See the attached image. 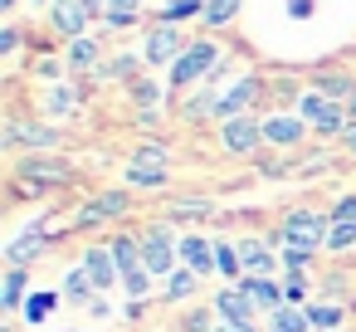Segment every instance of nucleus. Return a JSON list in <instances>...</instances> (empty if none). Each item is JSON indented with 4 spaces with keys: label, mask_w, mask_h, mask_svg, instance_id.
I'll return each instance as SVG.
<instances>
[{
    "label": "nucleus",
    "mask_w": 356,
    "mask_h": 332,
    "mask_svg": "<svg viewBox=\"0 0 356 332\" xmlns=\"http://www.w3.org/2000/svg\"><path fill=\"white\" fill-rule=\"evenodd\" d=\"M220 59H225V54H220V45H215L210 35H200V40H191V45H186V54L166 69V84H171V88H191V84L210 79V74L220 69Z\"/></svg>",
    "instance_id": "obj_1"
},
{
    "label": "nucleus",
    "mask_w": 356,
    "mask_h": 332,
    "mask_svg": "<svg viewBox=\"0 0 356 332\" xmlns=\"http://www.w3.org/2000/svg\"><path fill=\"white\" fill-rule=\"evenodd\" d=\"M298 118H302L312 132H346V108H341L337 98L317 93V88H307V93L298 98Z\"/></svg>",
    "instance_id": "obj_2"
},
{
    "label": "nucleus",
    "mask_w": 356,
    "mask_h": 332,
    "mask_svg": "<svg viewBox=\"0 0 356 332\" xmlns=\"http://www.w3.org/2000/svg\"><path fill=\"white\" fill-rule=\"evenodd\" d=\"M327 230H332V220H327V215H317V210H293V215L278 225V244L317 249V244H327Z\"/></svg>",
    "instance_id": "obj_3"
},
{
    "label": "nucleus",
    "mask_w": 356,
    "mask_h": 332,
    "mask_svg": "<svg viewBox=\"0 0 356 332\" xmlns=\"http://www.w3.org/2000/svg\"><path fill=\"white\" fill-rule=\"evenodd\" d=\"M186 45H191V40H186L176 25H152V30H147V45H142V59H147L152 69H171V64L186 54Z\"/></svg>",
    "instance_id": "obj_4"
},
{
    "label": "nucleus",
    "mask_w": 356,
    "mask_h": 332,
    "mask_svg": "<svg viewBox=\"0 0 356 332\" xmlns=\"http://www.w3.org/2000/svg\"><path fill=\"white\" fill-rule=\"evenodd\" d=\"M259 93H264V79L259 74H244V79H234L220 98H215V118L220 122H229V118H244L254 103H259Z\"/></svg>",
    "instance_id": "obj_5"
},
{
    "label": "nucleus",
    "mask_w": 356,
    "mask_h": 332,
    "mask_svg": "<svg viewBox=\"0 0 356 332\" xmlns=\"http://www.w3.org/2000/svg\"><path fill=\"white\" fill-rule=\"evenodd\" d=\"M259 142H264V122L259 118H229V122H220V147L229 152V157H249V152H259Z\"/></svg>",
    "instance_id": "obj_6"
},
{
    "label": "nucleus",
    "mask_w": 356,
    "mask_h": 332,
    "mask_svg": "<svg viewBox=\"0 0 356 332\" xmlns=\"http://www.w3.org/2000/svg\"><path fill=\"white\" fill-rule=\"evenodd\" d=\"M176 254H181V249H171V230H166V225H161V230H152V235L142 239V269H147L152 278H171Z\"/></svg>",
    "instance_id": "obj_7"
},
{
    "label": "nucleus",
    "mask_w": 356,
    "mask_h": 332,
    "mask_svg": "<svg viewBox=\"0 0 356 332\" xmlns=\"http://www.w3.org/2000/svg\"><path fill=\"white\" fill-rule=\"evenodd\" d=\"M88 20H93V10L83 6V0H54V6H49V25L64 40H83L88 35Z\"/></svg>",
    "instance_id": "obj_8"
},
{
    "label": "nucleus",
    "mask_w": 356,
    "mask_h": 332,
    "mask_svg": "<svg viewBox=\"0 0 356 332\" xmlns=\"http://www.w3.org/2000/svg\"><path fill=\"white\" fill-rule=\"evenodd\" d=\"M20 181H35V186H69V181H74V166H69V161H54V157H25V161H20Z\"/></svg>",
    "instance_id": "obj_9"
},
{
    "label": "nucleus",
    "mask_w": 356,
    "mask_h": 332,
    "mask_svg": "<svg viewBox=\"0 0 356 332\" xmlns=\"http://www.w3.org/2000/svg\"><path fill=\"white\" fill-rule=\"evenodd\" d=\"M122 210H127V196H122V191H103L93 205H83V210H79V220H74V225H79V230H93V225H103V220H118Z\"/></svg>",
    "instance_id": "obj_10"
},
{
    "label": "nucleus",
    "mask_w": 356,
    "mask_h": 332,
    "mask_svg": "<svg viewBox=\"0 0 356 332\" xmlns=\"http://www.w3.org/2000/svg\"><path fill=\"white\" fill-rule=\"evenodd\" d=\"M302 132H307V122L293 113H273V118H264V142H273V147H298L302 142Z\"/></svg>",
    "instance_id": "obj_11"
},
{
    "label": "nucleus",
    "mask_w": 356,
    "mask_h": 332,
    "mask_svg": "<svg viewBox=\"0 0 356 332\" xmlns=\"http://www.w3.org/2000/svg\"><path fill=\"white\" fill-rule=\"evenodd\" d=\"M239 259H244V278H273V249L264 239H239Z\"/></svg>",
    "instance_id": "obj_12"
},
{
    "label": "nucleus",
    "mask_w": 356,
    "mask_h": 332,
    "mask_svg": "<svg viewBox=\"0 0 356 332\" xmlns=\"http://www.w3.org/2000/svg\"><path fill=\"white\" fill-rule=\"evenodd\" d=\"M6 147H35V152H44V147H54V132L49 127H40V122H6Z\"/></svg>",
    "instance_id": "obj_13"
},
{
    "label": "nucleus",
    "mask_w": 356,
    "mask_h": 332,
    "mask_svg": "<svg viewBox=\"0 0 356 332\" xmlns=\"http://www.w3.org/2000/svg\"><path fill=\"white\" fill-rule=\"evenodd\" d=\"M215 313L225 322H254V298L244 288H225V293H215Z\"/></svg>",
    "instance_id": "obj_14"
},
{
    "label": "nucleus",
    "mask_w": 356,
    "mask_h": 332,
    "mask_svg": "<svg viewBox=\"0 0 356 332\" xmlns=\"http://www.w3.org/2000/svg\"><path fill=\"white\" fill-rule=\"evenodd\" d=\"M83 269H88V278H93L98 288H113V283L122 278V269H118L113 249H88V254H83Z\"/></svg>",
    "instance_id": "obj_15"
},
{
    "label": "nucleus",
    "mask_w": 356,
    "mask_h": 332,
    "mask_svg": "<svg viewBox=\"0 0 356 332\" xmlns=\"http://www.w3.org/2000/svg\"><path fill=\"white\" fill-rule=\"evenodd\" d=\"M181 264L195 269V274L205 278V274L215 269V244H205L200 235H186V239H181Z\"/></svg>",
    "instance_id": "obj_16"
},
{
    "label": "nucleus",
    "mask_w": 356,
    "mask_h": 332,
    "mask_svg": "<svg viewBox=\"0 0 356 332\" xmlns=\"http://www.w3.org/2000/svg\"><path fill=\"white\" fill-rule=\"evenodd\" d=\"M64 64H69L74 74H98V40H93V35H83V40H69V54H64Z\"/></svg>",
    "instance_id": "obj_17"
},
{
    "label": "nucleus",
    "mask_w": 356,
    "mask_h": 332,
    "mask_svg": "<svg viewBox=\"0 0 356 332\" xmlns=\"http://www.w3.org/2000/svg\"><path fill=\"white\" fill-rule=\"evenodd\" d=\"M40 249H44V230L35 225L30 235H20V239H15V244L6 249V259H10V269H30V259H35Z\"/></svg>",
    "instance_id": "obj_18"
},
{
    "label": "nucleus",
    "mask_w": 356,
    "mask_h": 332,
    "mask_svg": "<svg viewBox=\"0 0 356 332\" xmlns=\"http://www.w3.org/2000/svg\"><path fill=\"white\" fill-rule=\"evenodd\" d=\"M239 288L254 298V308H268V313H278V308H283V288H278L273 278H244Z\"/></svg>",
    "instance_id": "obj_19"
},
{
    "label": "nucleus",
    "mask_w": 356,
    "mask_h": 332,
    "mask_svg": "<svg viewBox=\"0 0 356 332\" xmlns=\"http://www.w3.org/2000/svg\"><path fill=\"white\" fill-rule=\"evenodd\" d=\"M181 20H205V0H171L156 10V25H181Z\"/></svg>",
    "instance_id": "obj_20"
},
{
    "label": "nucleus",
    "mask_w": 356,
    "mask_h": 332,
    "mask_svg": "<svg viewBox=\"0 0 356 332\" xmlns=\"http://www.w3.org/2000/svg\"><path fill=\"white\" fill-rule=\"evenodd\" d=\"M137 20H142V0H108L103 25H113V30H132Z\"/></svg>",
    "instance_id": "obj_21"
},
{
    "label": "nucleus",
    "mask_w": 356,
    "mask_h": 332,
    "mask_svg": "<svg viewBox=\"0 0 356 332\" xmlns=\"http://www.w3.org/2000/svg\"><path fill=\"white\" fill-rule=\"evenodd\" d=\"M312 322H307V308H293V303H283L278 313H268V332H307Z\"/></svg>",
    "instance_id": "obj_22"
},
{
    "label": "nucleus",
    "mask_w": 356,
    "mask_h": 332,
    "mask_svg": "<svg viewBox=\"0 0 356 332\" xmlns=\"http://www.w3.org/2000/svg\"><path fill=\"white\" fill-rule=\"evenodd\" d=\"M312 88H317V93H327V98H337V103H346V98L356 93V79H351V74H317V79H312Z\"/></svg>",
    "instance_id": "obj_23"
},
{
    "label": "nucleus",
    "mask_w": 356,
    "mask_h": 332,
    "mask_svg": "<svg viewBox=\"0 0 356 332\" xmlns=\"http://www.w3.org/2000/svg\"><path fill=\"white\" fill-rule=\"evenodd\" d=\"M127 181L132 186H142V191H161L171 176H166V166H147V161H132L127 166Z\"/></svg>",
    "instance_id": "obj_24"
},
{
    "label": "nucleus",
    "mask_w": 356,
    "mask_h": 332,
    "mask_svg": "<svg viewBox=\"0 0 356 332\" xmlns=\"http://www.w3.org/2000/svg\"><path fill=\"white\" fill-rule=\"evenodd\" d=\"M244 0H205V30H225L234 15H239Z\"/></svg>",
    "instance_id": "obj_25"
},
{
    "label": "nucleus",
    "mask_w": 356,
    "mask_h": 332,
    "mask_svg": "<svg viewBox=\"0 0 356 332\" xmlns=\"http://www.w3.org/2000/svg\"><path fill=\"white\" fill-rule=\"evenodd\" d=\"M113 259H118V269H122V274L142 269V239H127V235H118V239H113Z\"/></svg>",
    "instance_id": "obj_26"
},
{
    "label": "nucleus",
    "mask_w": 356,
    "mask_h": 332,
    "mask_svg": "<svg viewBox=\"0 0 356 332\" xmlns=\"http://www.w3.org/2000/svg\"><path fill=\"white\" fill-rule=\"evenodd\" d=\"M93 288H98V283L88 278V269H69V274H64V298H69V303H88Z\"/></svg>",
    "instance_id": "obj_27"
},
{
    "label": "nucleus",
    "mask_w": 356,
    "mask_h": 332,
    "mask_svg": "<svg viewBox=\"0 0 356 332\" xmlns=\"http://www.w3.org/2000/svg\"><path fill=\"white\" fill-rule=\"evenodd\" d=\"M0 303L10 313L25 308V269H6V283H0Z\"/></svg>",
    "instance_id": "obj_28"
},
{
    "label": "nucleus",
    "mask_w": 356,
    "mask_h": 332,
    "mask_svg": "<svg viewBox=\"0 0 356 332\" xmlns=\"http://www.w3.org/2000/svg\"><path fill=\"white\" fill-rule=\"evenodd\" d=\"M83 98H79V88H49L44 93V113H54V118H64V113H74Z\"/></svg>",
    "instance_id": "obj_29"
},
{
    "label": "nucleus",
    "mask_w": 356,
    "mask_h": 332,
    "mask_svg": "<svg viewBox=\"0 0 356 332\" xmlns=\"http://www.w3.org/2000/svg\"><path fill=\"white\" fill-rule=\"evenodd\" d=\"M132 98L142 103V113H152V108H161V98H166V88H161L156 79H137V84H132Z\"/></svg>",
    "instance_id": "obj_30"
},
{
    "label": "nucleus",
    "mask_w": 356,
    "mask_h": 332,
    "mask_svg": "<svg viewBox=\"0 0 356 332\" xmlns=\"http://www.w3.org/2000/svg\"><path fill=\"white\" fill-rule=\"evenodd\" d=\"M195 288H200V274H195V269H176V274L166 278V293H171V298H191Z\"/></svg>",
    "instance_id": "obj_31"
},
{
    "label": "nucleus",
    "mask_w": 356,
    "mask_h": 332,
    "mask_svg": "<svg viewBox=\"0 0 356 332\" xmlns=\"http://www.w3.org/2000/svg\"><path fill=\"white\" fill-rule=\"evenodd\" d=\"M327 249H356V220H332Z\"/></svg>",
    "instance_id": "obj_32"
},
{
    "label": "nucleus",
    "mask_w": 356,
    "mask_h": 332,
    "mask_svg": "<svg viewBox=\"0 0 356 332\" xmlns=\"http://www.w3.org/2000/svg\"><path fill=\"white\" fill-rule=\"evenodd\" d=\"M181 113H186V122H205V118H215V93H195Z\"/></svg>",
    "instance_id": "obj_33"
},
{
    "label": "nucleus",
    "mask_w": 356,
    "mask_h": 332,
    "mask_svg": "<svg viewBox=\"0 0 356 332\" xmlns=\"http://www.w3.org/2000/svg\"><path fill=\"white\" fill-rule=\"evenodd\" d=\"M205 215H215L210 200H176L171 205V220H205Z\"/></svg>",
    "instance_id": "obj_34"
},
{
    "label": "nucleus",
    "mask_w": 356,
    "mask_h": 332,
    "mask_svg": "<svg viewBox=\"0 0 356 332\" xmlns=\"http://www.w3.org/2000/svg\"><path fill=\"white\" fill-rule=\"evenodd\" d=\"M215 269H220L225 278H234V274L244 269V259H239V249H234V244H215Z\"/></svg>",
    "instance_id": "obj_35"
},
{
    "label": "nucleus",
    "mask_w": 356,
    "mask_h": 332,
    "mask_svg": "<svg viewBox=\"0 0 356 332\" xmlns=\"http://www.w3.org/2000/svg\"><path fill=\"white\" fill-rule=\"evenodd\" d=\"M307 264H312V249H298V244H283V269H288L293 278H302V274H307Z\"/></svg>",
    "instance_id": "obj_36"
},
{
    "label": "nucleus",
    "mask_w": 356,
    "mask_h": 332,
    "mask_svg": "<svg viewBox=\"0 0 356 332\" xmlns=\"http://www.w3.org/2000/svg\"><path fill=\"white\" fill-rule=\"evenodd\" d=\"M307 322H312V327H327V332H337V322H341V308L312 303V308H307Z\"/></svg>",
    "instance_id": "obj_37"
},
{
    "label": "nucleus",
    "mask_w": 356,
    "mask_h": 332,
    "mask_svg": "<svg viewBox=\"0 0 356 332\" xmlns=\"http://www.w3.org/2000/svg\"><path fill=\"white\" fill-rule=\"evenodd\" d=\"M49 308H54V293H35V298L25 303V317H30V322H44Z\"/></svg>",
    "instance_id": "obj_38"
},
{
    "label": "nucleus",
    "mask_w": 356,
    "mask_h": 332,
    "mask_svg": "<svg viewBox=\"0 0 356 332\" xmlns=\"http://www.w3.org/2000/svg\"><path fill=\"white\" fill-rule=\"evenodd\" d=\"M122 283H127L132 298H142V293L152 288V274H147V269H132V274H122Z\"/></svg>",
    "instance_id": "obj_39"
},
{
    "label": "nucleus",
    "mask_w": 356,
    "mask_h": 332,
    "mask_svg": "<svg viewBox=\"0 0 356 332\" xmlns=\"http://www.w3.org/2000/svg\"><path fill=\"white\" fill-rule=\"evenodd\" d=\"M166 157H171V152H166L161 142H147V147L137 152V161H147V166H166Z\"/></svg>",
    "instance_id": "obj_40"
},
{
    "label": "nucleus",
    "mask_w": 356,
    "mask_h": 332,
    "mask_svg": "<svg viewBox=\"0 0 356 332\" xmlns=\"http://www.w3.org/2000/svg\"><path fill=\"white\" fill-rule=\"evenodd\" d=\"M15 49H20V30L6 25V30H0V54H15Z\"/></svg>",
    "instance_id": "obj_41"
},
{
    "label": "nucleus",
    "mask_w": 356,
    "mask_h": 332,
    "mask_svg": "<svg viewBox=\"0 0 356 332\" xmlns=\"http://www.w3.org/2000/svg\"><path fill=\"white\" fill-rule=\"evenodd\" d=\"M302 293H307V283H302V278H288V288H283V303H293V308H298V303H302Z\"/></svg>",
    "instance_id": "obj_42"
},
{
    "label": "nucleus",
    "mask_w": 356,
    "mask_h": 332,
    "mask_svg": "<svg viewBox=\"0 0 356 332\" xmlns=\"http://www.w3.org/2000/svg\"><path fill=\"white\" fill-rule=\"evenodd\" d=\"M312 10H317V0H288V15L293 20H307Z\"/></svg>",
    "instance_id": "obj_43"
},
{
    "label": "nucleus",
    "mask_w": 356,
    "mask_h": 332,
    "mask_svg": "<svg viewBox=\"0 0 356 332\" xmlns=\"http://www.w3.org/2000/svg\"><path fill=\"white\" fill-rule=\"evenodd\" d=\"M332 220H356V196H346V200L337 205V215H332Z\"/></svg>",
    "instance_id": "obj_44"
},
{
    "label": "nucleus",
    "mask_w": 356,
    "mask_h": 332,
    "mask_svg": "<svg viewBox=\"0 0 356 332\" xmlns=\"http://www.w3.org/2000/svg\"><path fill=\"white\" fill-rule=\"evenodd\" d=\"M205 327H210L205 313H191V317H186V332H205Z\"/></svg>",
    "instance_id": "obj_45"
},
{
    "label": "nucleus",
    "mask_w": 356,
    "mask_h": 332,
    "mask_svg": "<svg viewBox=\"0 0 356 332\" xmlns=\"http://www.w3.org/2000/svg\"><path fill=\"white\" fill-rule=\"evenodd\" d=\"M341 137H346V152L356 157V122H346V132H341Z\"/></svg>",
    "instance_id": "obj_46"
},
{
    "label": "nucleus",
    "mask_w": 356,
    "mask_h": 332,
    "mask_svg": "<svg viewBox=\"0 0 356 332\" xmlns=\"http://www.w3.org/2000/svg\"><path fill=\"white\" fill-rule=\"evenodd\" d=\"M215 332H254V327H249V322H220Z\"/></svg>",
    "instance_id": "obj_47"
},
{
    "label": "nucleus",
    "mask_w": 356,
    "mask_h": 332,
    "mask_svg": "<svg viewBox=\"0 0 356 332\" xmlns=\"http://www.w3.org/2000/svg\"><path fill=\"white\" fill-rule=\"evenodd\" d=\"M341 108H346V122H356V93H351V98H346Z\"/></svg>",
    "instance_id": "obj_48"
},
{
    "label": "nucleus",
    "mask_w": 356,
    "mask_h": 332,
    "mask_svg": "<svg viewBox=\"0 0 356 332\" xmlns=\"http://www.w3.org/2000/svg\"><path fill=\"white\" fill-rule=\"evenodd\" d=\"M83 6H88L93 15H103V10H108V0H83Z\"/></svg>",
    "instance_id": "obj_49"
},
{
    "label": "nucleus",
    "mask_w": 356,
    "mask_h": 332,
    "mask_svg": "<svg viewBox=\"0 0 356 332\" xmlns=\"http://www.w3.org/2000/svg\"><path fill=\"white\" fill-rule=\"evenodd\" d=\"M15 6H20V0H0V10H15Z\"/></svg>",
    "instance_id": "obj_50"
}]
</instances>
